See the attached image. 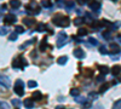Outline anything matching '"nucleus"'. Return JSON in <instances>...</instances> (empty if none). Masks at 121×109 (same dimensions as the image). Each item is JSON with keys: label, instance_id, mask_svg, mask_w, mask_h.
<instances>
[{"label": "nucleus", "instance_id": "obj_1", "mask_svg": "<svg viewBox=\"0 0 121 109\" xmlns=\"http://www.w3.org/2000/svg\"><path fill=\"white\" fill-rule=\"evenodd\" d=\"M52 23L57 27H63V28H67L70 26V19L67 17V16H63V15H57L52 18Z\"/></svg>", "mask_w": 121, "mask_h": 109}, {"label": "nucleus", "instance_id": "obj_2", "mask_svg": "<svg viewBox=\"0 0 121 109\" xmlns=\"http://www.w3.org/2000/svg\"><path fill=\"white\" fill-rule=\"evenodd\" d=\"M26 13L30 16H38L40 13V6L38 5V3L32 1L28 6H26Z\"/></svg>", "mask_w": 121, "mask_h": 109}, {"label": "nucleus", "instance_id": "obj_3", "mask_svg": "<svg viewBox=\"0 0 121 109\" xmlns=\"http://www.w3.org/2000/svg\"><path fill=\"white\" fill-rule=\"evenodd\" d=\"M27 65H28V62L23 57H17V58H15L12 61V67L15 69H21L22 70V69H24Z\"/></svg>", "mask_w": 121, "mask_h": 109}, {"label": "nucleus", "instance_id": "obj_4", "mask_svg": "<svg viewBox=\"0 0 121 109\" xmlns=\"http://www.w3.org/2000/svg\"><path fill=\"white\" fill-rule=\"evenodd\" d=\"M13 91H15V93H16L17 96H19V97H22V96L24 95V83L21 80V79H18V80L16 81Z\"/></svg>", "mask_w": 121, "mask_h": 109}, {"label": "nucleus", "instance_id": "obj_5", "mask_svg": "<svg viewBox=\"0 0 121 109\" xmlns=\"http://www.w3.org/2000/svg\"><path fill=\"white\" fill-rule=\"evenodd\" d=\"M67 43V34L64 32H60L57 35V47H62Z\"/></svg>", "mask_w": 121, "mask_h": 109}, {"label": "nucleus", "instance_id": "obj_6", "mask_svg": "<svg viewBox=\"0 0 121 109\" xmlns=\"http://www.w3.org/2000/svg\"><path fill=\"white\" fill-rule=\"evenodd\" d=\"M16 21H17V18H16V16H15L13 13L6 15V16L4 17V22H5L6 24H15Z\"/></svg>", "mask_w": 121, "mask_h": 109}, {"label": "nucleus", "instance_id": "obj_7", "mask_svg": "<svg viewBox=\"0 0 121 109\" xmlns=\"http://www.w3.org/2000/svg\"><path fill=\"white\" fill-rule=\"evenodd\" d=\"M100 6H102V5H100V3H99V1H96V0L88 4V7L92 10V11H95V12H98V11H99Z\"/></svg>", "mask_w": 121, "mask_h": 109}, {"label": "nucleus", "instance_id": "obj_8", "mask_svg": "<svg viewBox=\"0 0 121 109\" xmlns=\"http://www.w3.org/2000/svg\"><path fill=\"white\" fill-rule=\"evenodd\" d=\"M1 86L5 87V88H9L11 86V81H10V79L5 75H1Z\"/></svg>", "mask_w": 121, "mask_h": 109}, {"label": "nucleus", "instance_id": "obj_9", "mask_svg": "<svg viewBox=\"0 0 121 109\" xmlns=\"http://www.w3.org/2000/svg\"><path fill=\"white\" fill-rule=\"evenodd\" d=\"M110 50H112V55H119L120 51H121V48L117 44H110Z\"/></svg>", "mask_w": 121, "mask_h": 109}, {"label": "nucleus", "instance_id": "obj_10", "mask_svg": "<svg viewBox=\"0 0 121 109\" xmlns=\"http://www.w3.org/2000/svg\"><path fill=\"white\" fill-rule=\"evenodd\" d=\"M23 104H24L26 108L30 109V108H33V107H34V100H33V98H26L24 102H23Z\"/></svg>", "mask_w": 121, "mask_h": 109}, {"label": "nucleus", "instance_id": "obj_11", "mask_svg": "<svg viewBox=\"0 0 121 109\" xmlns=\"http://www.w3.org/2000/svg\"><path fill=\"white\" fill-rule=\"evenodd\" d=\"M63 5H64V7L67 9V10H73L74 7H75V3L74 1H70V0H63Z\"/></svg>", "mask_w": 121, "mask_h": 109}, {"label": "nucleus", "instance_id": "obj_12", "mask_svg": "<svg viewBox=\"0 0 121 109\" xmlns=\"http://www.w3.org/2000/svg\"><path fill=\"white\" fill-rule=\"evenodd\" d=\"M73 55L76 58H84L85 57V52H84V50H81V48H76V50H74Z\"/></svg>", "mask_w": 121, "mask_h": 109}, {"label": "nucleus", "instance_id": "obj_13", "mask_svg": "<svg viewBox=\"0 0 121 109\" xmlns=\"http://www.w3.org/2000/svg\"><path fill=\"white\" fill-rule=\"evenodd\" d=\"M121 73V65H114L112 68V75L113 76H117Z\"/></svg>", "mask_w": 121, "mask_h": 109}, {"label": "nucleus", "instance_id": "obj_14", "mask_svg": "<svg viewBox=\"0 0 121 109\" xmlns=\"http://www.w3.org/2000/svg\"><path fill=\"white\" fill-rule=\"evenodd\" d=\"M110 86H112V83H104L102 86L99 87V93H104V92L108 90V88H109Z\"/></svg>", "mask_w": 121, "mask_h": 109}, {"label": "nucleus", "instance_id": "obj_15", "mask_svg": "<svg viewBox=\"0 0 121 109\" xmlns=\"http://www.w3.org/2000/svg\"><path fill=\"white\" fill-rule=\"evenodd\" d=\"M32 98H33L34 101H40L43 98V93L40 92V91H34L33 95H32Z\"/></svg>", "mask_w": 121, "mask_h": 109}, {"label": "nucleus", "instance_id": "obj_16", "mask_svg": "<svg viewBox=\"0 0 121 109\" xmlns=\"http://www.w3.org/2000/svg\"><path fill=\"white\" fill-rule=\"evenodd\" d=\"M34 23H35V21H34L33 18H24L23 19V24L27 26V27H32Z\"/></svg>", "mask_w": 121, "mask_h": 109}, {"label": "nucleus", "instance_id": "obj_17", "mask_svg": "<svg viewBox=\"0 0 121 109\" xmlns=\"http://www.w3.org/2000/svg\"><path fill=\"white\" fill-rule=\"evenodd\" d=\"M10 5H11L12 9H19L21 7V1H19V0H11Z\"/></svg>", "mask_w": 121, "mask_h": 109}, {"label": "nucleus", "instance_id": "obj_18", "mask_svg": "<svg viewBox=\"0 0 121 109\" xmlns=\"http://www.w3.org/2000/svg\"><path fill=\"white\" fill-rule=\"evenodd\" d=\"M46 46H47V39L45 38V39H43V40H41V43H40V47H39V50H40V51H45Z\"/></svg>", "mask_w": 121, "mask_h": 109}, {"label": "nucleus", "instance_id": "obj_19", "mask_svg": "<svg viewBox=\"0 0 121 109\" xmlns=\"http://www.w3.org/2000/svg\"><path fill=\"white\" fill-rule=\"evenodd\" d=\"M52 5H53V3L50 1V0H43V1H41V6H44V7H46V9L52 7Z\"/></svg>", "mask_w": 121, "mask_h": 109}, {"label": "nucleus", "instance_id": "obj_20", "mask_svg": "<svg viewBox=\"0 0 121 109\" xmlns=\"http://www.w3.org/2000/svg\"><path fill=\"white\" fill-rule=\"evenodd\" d=\"M98 69H99V72L102 74H104V75L109 73V68L107 65H98Z\"/></svg>", "mask_w": 121, "mask_h": 109}, {"label": "nucleus", "instance_id": "obj_21", "mask_svg": "<svg viewBox=\"0 0 121 109\" xmlns=\"http://www.w3.org/2000/svg\"><path fill=\"white\" fill-rule=\"evenodd\" d=\"M67 59H68V57H67V56H62V57H59V58L57 59V63H58V64H60V65H63V64H65V63H67Z\"/></svg>", "mask_w": 121, "mask_h": 109}, {"label": "nucleus", "instance_id": "obj_22", "mask_svg": "<svg viewBox=\"0 0 121 109\" xmlns=\"http://www.w3.org/2000/svg\"><path fill=\"white\" fill-rule=\"evenodd\" d=\"M87 33H88V31L85 29V28H79V31H78L79 36H85V35H87Z\"/></svg>", "mask_w": 121, "mask_h": 109}, {"label": "nucleus", "instance_id": "obj_23", "mask_svg": "<svg viewBox=\"0 0 121 109\" xmlns=\"http://www.w3.org/2000/svg\"><path fill=\"white\" fill-rule=\"evenodd\" d=\"M17 36H18V33L15 31L13 33H11V34L9 35V40L10 41H15V40H17Z\"/></svg>", "mask_w": 121, "mask_h": 109}, {"label": "nucleus", "instance_id": "obj_24", "mask_svg": "<svg viewBox=\"0 0 121 109\" xmlns=\"http://www.w3.org/2000/svg\"><path fill=\"white\" fill-rule=\"evenodd\" d=\"M84 22H85V19L81 18V17H76V18L74 19V24H75V26H81Z\"/></svg>", "mask_w": 121, "mask_h": 109}, {"label": "nucleus", "instance_id": "obj_25", "mask_svg": "<svg viewBox=\"0 0 121 109\" xmlns=\"http://www.w3.org/2000/svg\"><path fill=\"white\" fill-rule=\"evenodd\" d=\"M103 38L105 40H110V39H112V31H105L103 33Z\"/></svg>", "mask_w": 121, "mask_h": 109}, {"label": "nucleus", "instance_id": "obj_26", "mask_svg": "<svg viewBox=\"0 0 121 109\" xmlns=\"http://www.w3.org/2000/svg\"><path fill=\"white\" fill-rule=\"evenodd\" d=\"M70 95L73 97H78L80 95V90L79 88H72V90H70Z\"/></svg>", "mask_w": 121, "mask_h": 109}, {"label": "nucleus", "instance_id": "obj_27", "mask_svg": "<svg viewBox=\"0 0 121 109\" xmlns=\"http://www.w3.org/2000/svg\"><path fill=\"white\" fill-rule=\"evenodd\" d=\"M45 28H46V26L44 23H39L38 27H36V32H44Z\"/></svg>", "mask_w": 121, "mask_h": 109}, {"label": "nucleus", "instance_id": "obj_28", "mask_svg": "<svg viewBox=\"0 0 121 109\" xmlns=\"http://www.w3.org/2000/svg\"><path fill=\"white\" fill-rule=\"evenodd\" d=\"M88 43H90V45H92V46H97L98 45V41L96 40L95 38H88Z\"/></svg>", "mask_w": 121, "mask_h": 109}, {"label": "nucleus", "instance_id": "obj_29", "mask_svg": "<svg viewBox=\"0 0 121 109\" xmlns=\"http://www.w3.org/2000/svg\"><path fill=\"white\" fill-rule=\"evenodd\" d=\"M15 31H16V32H17L18 34H21V33H23V32H24V28H23L22 26H16Z\"/></svg>", "mask_w": 121, "mask_h": 109}, {"label": "nucleus", "instance_id": "obj_30", "mask_svg": "<svg viewBox=\"0 0 121 109\" xmlns=\"http://www.w3.org/2000/svg\"><path fill=\"white\" fill-rule=\"evenodd\" d=\"M28 86H29L30 88H34V87L38 86V83H36V81H33V80H30V81H28Z\"/></svg>", "mask_w": 121, "mask_h": 109}, {"label": "nucleus", "instance_id": "obj_31", "mask_svg": "<svg viewBox=\"0 0 121 109\" xmlns=\"http://www.w3.org/2000/svg\"><path fill=\"white\" fill-rule=\"evenodd\" d=\"M99 52L102 53V55H107V53H108L107 47H105V46H100V47H99Z\"/></svg>", "mask_w": 121, "mask_h": 109}, {"label": "nucleus", "instance_id": "obj_32", "mask_svg": "<svg viewBox=\"0 0 121 109\" xmlns=\"http://www.w3.org/2000/svg\"><path fill=\"white\" fill-rule=\"evenodd\" d=\"M113 108H115V109H119V108H121V100H119V101H116V102L114 103V105H113Z\"/></svg>", "mask_w": 121, "mask_h": 109}, {"label": "nucleus", "instance_id": "obj_33", "mask_svg": "<svg viewBox=\"0 0 121 109\" xmlns=\"http://www.w3.org/2000/svg\"><path fill=\"white\" fill-rule=\"evenodd\" d=\"M33 43H35V40H29V41H27V43H24L21 47H19V48H24V47H27L28 45H30V44H33Z\"/></svg>", "mask_w": 121, "mask_h": 109}, {"label": "nucleus", "instance_id": "obj_34", "mask_svg": "<svg viewBox=\"0 0 121 109\" xmlns=\"http://www.w3.org/2000/svg\"><path fill=\"white\" fill-rule=\"evenodd\" d=\"M97 96H98V95H97L96 92H90V95H88V97H91L90 100H96Z\"/></svg>", "mask_w": 121, "mask_h": 109}, {"label": "nucleus", "instance_id": "obj_35", "mask_svg": "<svg viewBox=\"0 0 121 109\" xmlns=\"http://www.w3.org/2000/svg\"><path fill=\"white\" fill-rule=\"evenodd\" d=\"M75 1H76L79 5H86L88 0H75Z\"/></svg>", "mask_w": 121, "mask_h": 109}, {"label": "nucleus", "instance_id": "obj_36", "mask_svg": "<svg viewBox=\"0 0 121 109\" xmlns=\"http://www.w3.org/2000/svg\"><path fill=\"white\" fill-rule=\"evenodd\" d=\"M12 104H13L15 107H17V108H18L19 105H21V102H19L18 100H12Z\"/></svg>", "mask_w": 121, "mask_h": 109}, {"label": "nucleus", "instance_id": "obj_37", "mask_svg": "<svg viewBox=\"0 0 121 109\" xmlns=\"http://www.w3.org/2000/svg\"><path fill=\"white\" fill-rule=\"evenodd\" d=\"M97 83H104V74L103 75H99L97 78Z\"/></svg>", "mask_w": 121, "mask_h": 109}, {"label": "nucleus", "instance_id": "obj_38", "mask_svg": "<svg viewBox=\"0 0 121 109\" xmlns=\"http://www.w3.org/2000/svg\"><path fill=\"white\" fill-rule=\"evenodd\" d=\"M7 34V28H5V27H1V35L4 36V35H6Z\"/></svg>", "mask_w": 121, "mask_h": 109}, {"label": "nucleus", "instance_id": "obj_39", "mask_svg": "<svg viewBox=\"0 0 121 109\" xmlns=\"http://www.w3.org/2000/svg\"><path fill=\"white\" fill-rule=\"evenodd\" d=\"M1 108H3V109H5V108H9V104H7L6 102H1Z\"/></svg>", "mask_w": 121, "mask_h": 109}, {"label": "nucleus", "instance_id": "obj_40", "mask_svg": "<svg viewBox=\"0 0 121 109\" xmlns=\"http://www.w3.org/2000/svg\"><path fill=\"white\" fill-rule=\"evenodd\" d=\"M4 11H6V5L3 4V5H1V13H3Z\"/></svg>", "mask_w": 121, "mask_h": 109}, {"label": "nucleus", "instance_id": "obj_41", "mask_svg": "<svg viewBox=\"0 0 121 109\" xmlns=\"http://www.w3.org/2000/svg\"><path fill=\"white\" fill-rule=\"evenodd\" d=\"M76 12H78L79 15H81V13H82V11H81V10H76Z\"/></svg>", "mask_w": 121, "mask_h": 109}, {"label": "nucleus", "instance_id": "obj_42", "mask_svg": "<svg viewBox=\"0 0 121 109\" xmlns=\"http://www.w3.org/2000/svg\"><path fill=\"white\" fill-rule=\"evenodd\" d=\"M117 41H119V43H121V36H119V38H117Z\"/></svg>", "mask_w": 121, "mask_h": 109}, {"label": "nucleus", "instance_id": "obj_43", "mask_svg": "<svg viewBox=\"0 0 121 109\" xmlns=\"http://www.w3.org/2000/svg\"><path fill=\"white\" fill-rule=\"evenodd\" d=\"M119 81H121V78H120V79H119Z\"/></svg>", "mask_w": 121, "mask_h": 109}, {"label": "nucleus", "instance_id": "obj_44", "mask_svg": "<svg viewBox=\"0 0 121 109\" xmlns=\"http://www.w3.org/2000/svg\"><path fill=\"white\" fill-rule=\"evenodd\" d=\"M113 1H117V0H113Z\"/></svg>", "mask_w": 121, "mask_h": 109}]
</instances>
